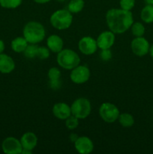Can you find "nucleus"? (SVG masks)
Instances as JSON below:
<instances>
[{
    "mask_svg": "<svg viewBox=\"0 0 153 154\" xmlns=\"http://www.w3.org/2000/svg\"><path fill=\"white\" fill-rule=\"evenodd\" d=\"M106 22L110 30L115 34H122L130 28L134 17L130 11L111 8L106 14Z\"/></svg>",
    "mask_w": 153,
    "mask_h": 154,
    "instance_id": "nucleus-1",
    "label": "nucleus"
},
{
    "mask_svg": "<svg viewBox=\"0 0 153 154\" xmlns=\"http://www.w3.org/2000/svg\"><path fill=\"white\" fill-rule=\"evenodd\" d=\"M22 34L28 44L37 45L44 39L46 31L40 23L37 21H30L24 26Z\"/></svg>",
    "mask_w": 153,
    "mask_h": 154,
    "instance_id": "nucleus-2",
    "label": "nucleus"
},
{
    "mask_svg": "<svg viewBox=\"0 0 153 154\" xmlns=\"http://www.w3.org/2000/svg\"><path fill=\"white\" fill-rule=\"evenodd\" d=\"M56 62L58 66L66 70H72L79 66L80 58L74 51L70 49H62L58 53Z\"/></svg>",
    "mask_w": 153,
    "mask_h": 154,
    "instance_id": "nucleus-3",
    "label": "nucleus"
},
{
    "mask_svg": "<svg viewBox=\"0 0 153 154\" xmlns=\"http://www.w3.org/2000/svg\"><path fill=\"white\" fill-rule=\"evenodd\" d=\"M50 22L56 29H67L71 26L73 16L68 9H59L52 14L50 18Z\"/></svg>",
    "mask_w": 153,
    "mask_h": 154,
    "instance_id": "nucleus-4",
    "label": "nucleus"
},
{
    "mask_svg": "<svg viewBox=\"0 0 153 154\" xmlns=\"http://www.w3.org/2000/svg\"><path fill=\"white\" fill-rule=\"evenodd\" d=\"M71 114L79 120L86 119L92 111V105L89 100L86 98H78L70 106Z\"/></svg>",
    "mask_w": 153,
    "mask_h": 154,
    "instance_id": "nucleus-5",
    "label": "nucleus"
},
{
    "mask_svg": "<svg viewBox=\"0 0 153 154\" xmlns=\"http://www.w3.org/2000/svg\"><path fill=\"white\" fill-rule=\"evenodd\" d=\"M98 112L100 118L108 123H112L116 121L120 114L118 108L110 102L102 104L99 108Z\"/></svg>",
    "mask_w": 153,
    "mask_h": 154,
    "instance_id": "nucleus-6",
    "label": "nucleus"
},
{
    "mask_svg": "<svg viewBox=\"0 0 153 154\" xmlns=\"http://www.w3.org/2000/svg\"><path fill=\"white\" fill-rule=\"evenodd\" d=\"M90 78V70L85 65H79L70 72V78L76 84H82L87 82Z\"/></svg>",
    "mask_w": 153,
    "mask_h": 154,
    "instance_id": "nucleus-7",
    "label": "nucleus"
},
{
    "mask_svg": "<svg viewBox=\"0 0 153 154\" xmlns=\"http://www.w3.org/2000/svg\"><path fill=\"white\" fill-rule=\"evenodd\" d=\"M150 45L146 38L135 37L130 43V48L132 52L137 57H144L148 54Z\"/></svg>",
    "mask_w": 153,
    "mask_h": 154,
    "instance_id": "nucleus-8",
    "label": "nucleus"
},
{
    "mask_svg": "<svg viewBox=\"0 0 153 154\" xmlns=\"http://www.w3.org/2000/svg\"><path fill=\"white\" fill-rule=\"evenodd\" d=\"M2 149L4 153L20 154L22 147L20 141L14 137H8L2 143Z\"/></svg>",
    "mask_w": 153,
    "mask_h": 154,
    "instance_id": "nucleus-9",
    "label": "nucleus"
},
{
    "mask_svg": "<svg viewBox=\"0 0 153 154\" xmlns=\"http://www.w3.org/2000/svg\"><path fill=\"white\" fill-rule=\"evenodd\" d=\"M80 51L84 55H92L97 51L98 45L95 39L90 36L82 37L78 43Z\"/></svg>",
    "mask_w": 153,
    "mask_h": 154,
    "instance_id": "nucleus-10",
    "label": "nucleus"
},
{
    "mask_svg": "<svg viewBox=\"0 0 153 154\" xmlns=\"http://www.w3.org/2000/svg\"><path fill=\"white\" fill-rule=\"evenodd\" d=\"M116 36L115 33L111 30L104 31L100 33L96 39L98 48L100 49H110L115 43Z\"/></svg>",
    "mask_w": 153,
    "mask_h": 154,
    "instance_id": "nucleus-11",
    "label": "nucleus"
},
{
    "mask_svg": "<svg viewBox=\"0 0 153 154\" xmlns=\"http://www.w3.org/2000/svg\"><path fill=\"white\" fill-rule=\"evenodd\" d=\"M74 144L75 149L79 153L88 154L94 150V144L92 141L86 136L79 137Z\"/></svg>",
    "mask_w": 153,
    "mask_h": 154,
    "instance_id": "nucleus-12",
    "label": "nucleus"
},
{
    "mask_svg": "<svg viewBox=\"0 0 153 154\" xmlns=\"http://www.w3.org/2000/svg\"><path fill=\"white\" fill-rule=\"evenodd\" d=\"M52 114L58 120H65L71 115L70 107L64 102H58L52 107Z\"/></svg>",
    "mask_w": 153,
    "mask_h": 154,
    "instance_id": "nucleus-13",
    "label": "nucleus"
},
{
    "mask_svg": "<svg viewBox=\"0 0 153 154\" xmlns=\"http://www.w3.org/2000/svg\"><path fill=\"white\" fill-rule=\"evenodd\" d=\"M20 141L22 149L33 150L38 144V137L33 132H27L22 135Z\"/></svg>",
    "mask_w": 153,
    "mask_h": 154,
    "instance_id": "nucleus-14",
    "label": "nucleus"
},
{
    "mask_svg": "<svg viewBox=\"0 0 153 154\" xmlns=\"http://www.w3.org/2000/svg\"><path fill=\"white\" fill-rule=\"evenodd\" d=\"M15 69V63L10 56L5 54H0V72L9 74Z\"/></svg>",
    "mask_w": 153,
    "mask_h": 154,
    "instance_id": "nucleus-15",
    "label": "nucleus"
},
{
    "mask_svg": "<svg viewBox=\"0 0 153 154\" xmlns=\"http://www.w3.org/2000/svg\"><path fill=\"white\" fill-rule=\"evenodd\" d=\"M46 46L50 51L58 54L63 49L64 42L60 36L57 35H51L46 39Z\"/></svg>",
    "mask_w": 153,
    "mask_h": 154,
    "instance_id": "nucleus-16",
    "label": "nucleus"
},
{
    "mask_svg": "<svg viewBox=\"0 0 153 154\" xmlns=\"http://www.w3.org/2000/svg\"><path fill=\"white\" fill-rule=\"evenodd\" d=\"M28 45V42L26 40L24 37H16L12 40L10 47L14 52L20 54V53L24 52Z\"/></svg>",
    "mask_w": 153,
    "mask_h": 154,
    "instance_id": "nucleus-17",
    "label": "nucleus"
},
{
    "mask_svg": "<svg viewBox=\"0 0 153 154\" xmlns=\"http://www.w3.org/2000/svg\"><path fill=\"white\" fill-rule=\"evenodd\" d=\"M140 18L146 23H153V5H146L145 7L141 10Z\"/></svg>",
    "mask_w": 153,
    "mask_h": 154,
    "instance_id": "nucleus-18",
    "label": "nucleus"
},
{
    "mask_svg": "<svg viewBox=\"0 0 153 154\" xmlns=\"http://www.w3.org/2000/svg\"><path fill=\"white\" fill-rule=\"evenodd\" d=\"M84 6V0H70L68 4V10L71 14H77L82 11Z\"/></svg>",
    "mask_w": 153,
    "mask_h": 154,
    "instance_id": "nucleus-19",
    "label": "nucleus"
},
{
    "mask_svg": "<svg viewBox=\"0 0 153 154\" xmlns=\"http://www.w3.org/2000/svg\"><path fill=\"white\" fill-rule=\"evenodd\" d=\"M118 122L120 125L124 128L131 127L134 124V118L133 115L129 113H122L118 116Z\"/></svg>",
    "mask_w": 153,
    "mask_h": 154,
    "instance_id": "nucleus-20",
    "label": "nucleus"
},
{
    "mask_svg": "<svg viewBox=\"0 0 153 154\" xmlns=\"http://www.w3.org/2000/svg\"><path fill=\"white\" fill-rule=\"evenodd\" d=\"M132 34L135 37H142L144 35L146 32V28L143 24L140 22H134L130 26Z\"/></svg>",
    "mask_w": 153,
    "mask_h": 154,
    "instance_id": "nucleus-21",
    "label": "nucleus"
},
{
    "mask_svg": "<svg viewBox=\"0 0 153 154\" xmlns=\"http://www.w3.org/2000/svg\"><path fill=\"white\" fill-rule=\"evenodd\" d=\"M38 48V47L35 44H28L23 52L24 56L27 59L34 58V57H37Z\"/></svg>",
    "mask_w": 153,
    "mask_h": 154,
    "instance_id": "nucleus-22",
    "label": "nucleus"
},
{
    "mask_svg": "<svg viewBox=\"0 0 153 154\" xmlns=\"http://www.w3.org/2000/svg\"><path fill=\"white\" fill-rule=\"evenodd\" d=\"M22 0H0V5L4 8L14 9L22 4Z\"/></svg>",
    "mask_w": 153,
    "mask_h": 154,
    "instance_id": "nucleus-23",
    "label": "nucleus"
},
{
    "mask_svg": "<svg viewBox=\"0 0 153 154\" xmlns=\"http://www.w3.org/2000/svg\"><path fill=\"white\" fill-rule=\"evenodd\" d=\"M49 81H57L61 80V71L56 67H52L49 69L47 73Z\"/></svg>",
    "mask_w": 153,
    "mask_h": 154,
    "instance_id": "nucleus-24",
    "label": "nucleus"
},
{
    "mask_svg": "<svg viewBox=\"0 0 153 154\" xmlns=\"http://www.w3.org/2000/svg\"><path fill=\"white\" fill-rule=\"evenodd\" d=\"M79 126V119L75 116L70 115L65 120V126L70 130H73Z\"/></svg>",
    "mask_w": 153,
    "mask_h": 154,
    "instance_id": "nucleus-25",
    "label": "nucleus"
},
{
    "mask_svg": "<svg viewBox=\"0 0 153 154\" xmlns=\"http://www.w3.org/2000/svg\"><path fill=\"white\" fill-rule=\"evenodd\" d=\"M48 48L46 47H38L37 52V57H38L40 60H46L50 57V52Z\"/></svg>",
    "mask_w": 153,
    "mask_h": 154,
    "instance_id": "nucleus-26",
    "label": "nucleus"
},
{
    "mask_svg": "<svg viewBox=\"0 0 153 154\" xmlns=\"http://www.w3.org/2000/svg\"><path fill=\"white\" fill-rule=\"evenodd\" d=\"M136 0H119V5L122 9L130 11L134 8Z\"/></svg>",
    "mask_w": 153,
    "mask_h": 154,
    "instance_id": "nucleus-27",
    "label": "nucleus"
},
{
    "mask_svg": "<svg viewBox=\"0 0 153 154\" xmlns=\"http://www.w3.org/2000/svg\"><path fill=\"white\" fill-rule=\"evenodd\" d=\"M100 57L103 61L107 62L112 59V54L110 49H104L101 50V52L100 54Z\"/></svg>",
    "mask_w": 153,
    "mask_h": 154,
    "instance_id": "nucleus-28",
    "label": "nucleus"
},
{
    "mask_svg": "<svg viewBox=\"0 0 153 154\" xmlns=\"http://www.w3.org/2000/svg\"><path fill=\"white\" fill-rule=\"evenodd\" d=\"M62 80H59V81H49V86L52 90H59L62 87Z\"/></svg>",
    "mask_w": 153,
    "mask_h": 154,
    "instance_id": "nucleus-29",
    "label": "nucleus"
},
{
    "mask_svg": "<svg viewBox=\"0 0 153 154\" xmlns=\"http://www.w3.org/2000/svg\"><path fill=\"white\" fill-rule=\"evenodd\" d=\"M78 138H79V136H78L77 134L76 133H70V135H69V139H70V141L73 143H74Z\"/></svg>",
    "mask_w": 153,
    "mask_h": 154,
    "instance_id": "nucleus-30",
    "label": "nucleus"
},
{
    "mask_svg": "<svg viewBox=\"0 0 153 154\" xmlns=\"http://www.w3.org/2000/svg\"><path fill=\"white\" fill-rule=\"evenodd\" d=\"M4 48H5V45H4V42L2 39H0V54L4 52Z\"/></svg>",
    "mask_w": 153,
    "mask_h": 154,
    "instance_id": "nucleus-31",
    "label": "nucleus"
},
{
    "mask_svg": "<svg viewBox=\"0 0 153 154\" xmlns=\"http://www.w3.org/2000/svg\"><path fill=\"white\" fill-rule=\"evenodd\" d=\"M34 2L38 3V4H45V3H47L49 2H50L51 0H33Z\"/></svg>",
    "mask_w": 153,
    "mask_h": 154,
    "instance_id": "nucleus-32",
    "label": "nucleus"
},
{
    "mask_svg": "<svg viewBox=\"0 0 153 154\" xmlns=\"http://www.w3.org/2000/svg\"><path fill=\"white\" fill-rule=\"evenodd\" d=\"M148 54H149V55H150V57H151V58L153 60V45H150L149 51H148Z\"/></svg>",
    "mask_w": 153,
    "mask_h": 154,
    "instance_id": "nucleus-33",
    "label": "nucleus"
},
{
    "mask_svg": "<svg viewBox=\"0 0 153 154\" xmlns=\"http://www.w3.org/2000/svg\"><path fill=\"white\" fill-rule=\"evenodd\" d=\"M32 153V150H26V149H22V154H31Z\"/></svg>",
    "mask_w": 153,
    "mask_h": 154,
    "instance_id": "nucleus-34",
    "label": "nucleus"
},
{
    "mask_svg": "<svg viewBox=\"0 0 153 154\" xmlns=\"http://www.w3.org/2000/svg\"><path fill=\"white\" fill-rule=\"evenodd\" d=\"M146 5H153V0H144Z\"/></svg>",
    "mask_w": 153,
    "mask_h": 154,
    "instance_id": "nucleus-35",
    "label": "nucleus"
},
{
    "mask_svg": "<svg viewBox=\"0 0 153 154\" xmlns=\"http://www.w3.org/2000/svg\"><path fill=\"white\" fill-rule=\"evenodd\" d=\"M56 1L58 2H64L67 1V0H56Z\"/></svg>",
    "mask_w": 153,
    "mask_h": 154,
    "instance_id": "nucleus-36",
    "label": "nucleus"
}]
</instances>
